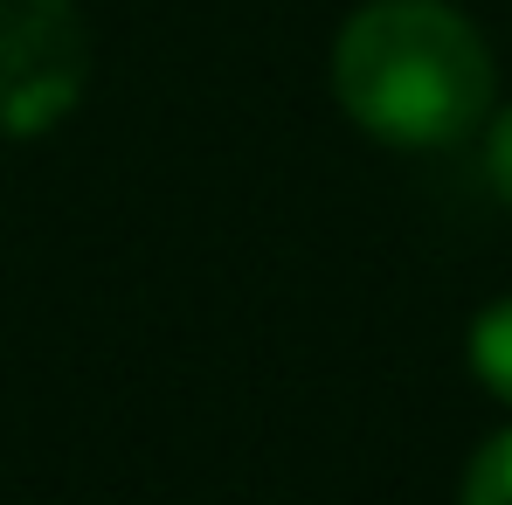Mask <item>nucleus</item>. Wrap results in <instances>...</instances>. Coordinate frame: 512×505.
Segmentation results:
<instances>
[{"mask_svg": "<svg viewBox=\"0 0 512 505\" xmlns=\"http://www.w3.org/2000/svg\"><path fill=\"white\" fill-rule=\"evenodd\" d=\"M499 97L478 21L450 0H360L333 35V104L402 153H443Z\"/></svg>", "mask_w": 512, "mask_h": 505, "instance_id": "obj_1", "label": "nucleus"}, {"mask_svg": "<svg viewBox=\"0 0 512 505\" xmlns=\"http://www.w3.org/2000/svg\"><path fill=\"white\" fill-rule=\"evenodd\" d=\"M90 84V28L77 0H0V139L56 132Z\"/></svg>", "mask_w": 512, "mask_h": 505, "instance_id": "obj_2", "label": "nucleus"}, {"mask_svg": "<svg viewBox=\"0 0 512 505\" xmlns=\"http://www.w3.org/2000/svg\"><path fill=\"white\" fill-rule=\"evenodd\" d=\"M464 346H471V374L512 409V298H492V305L471 319V339H464Z\"/></svg>", "mask_w": 512, "mask_h": 505, "instance_id": "obj_3", "label": "nucleus"}, {"mask_svg": "<svg viewBox=\"0 0 512 505\" xmlns=\"http://www.w3.org/2000/svg\"><path fill=\"white\" fill-rule=\"evenodd\" d=\"M457 505H512V422L492 429L471 464H464V485H457Z\"/></svg>", "mask_w": 512, "mask_h": 505, "instance_id": "obj_4", "label": "nucleus"}, {"mask_svg": "<svg viewBox=\"0 0 512 505\" xmlns=\"http://www.w3.org/2000/svg\"><path fill=\"white\" fill-rule=\"evenodd\" d=\"M478 132H485V146H478V160H485V187L512 208V104H492Z\"/></svg>", "mask_w": 512, "mask_h": 505, "instance_id": "obj_5", "label": "nucleus"}]
</instances>
